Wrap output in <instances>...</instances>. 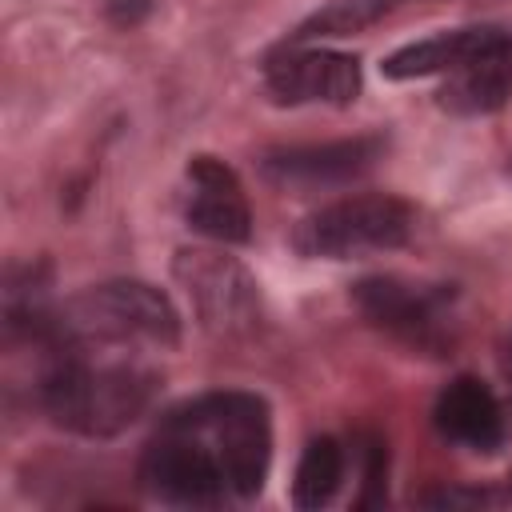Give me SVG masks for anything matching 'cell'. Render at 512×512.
Returning <instances> with one entry per match:
<instances>
[{"label":"cell","instance_id":"d6986e66","mask_svg":"<svg viewBox=\"0 0 512 512\" xmlns=\"http://www.w3.org/2000/svg\"><path fill=\"white\" fill-rule=\"evenodd\" d=\"M500 372H504L508 392H512V336H504V340H500Z\"/></svg>","mask_w":512,"mask_h":512},{"label":"cell","instance_id":"5b68a950","mask_svg":"<svg viewBox=\"0 0 512 512\" xmlns=\"http://www.w3.org/2000/svg\"><path fill=\"white\" fill-rule=\"evenodd\" d=\"M416 228V208L388 192H360L332 200L296 224V248L324 260H356L400 248Z\"/></svg>","mask_w":512,"mask_h":512},{"label":"cell","instance_id":"ac0fdd59","mask_svg":"<svg viewBox=\"0 0 512 512\" xmlns=\"http://www.w3.org/2000/svg\"><path fill=\"white\" fill-rule=\"evenodd\" d=\"M148 12H152V0H104V16L112 24H120V28L140 24Z\"/></svg>","mask_w":512,"mask_h":512},{"label":"cell","instance_id":"7a4b0ae2","mask_svg":"<svg viewBox=\"0 0 512 512\" xmlns=\"http://www.w3.org/2000/svg\"><path fill=\"white\" fill-rule=\"evenodd\" d=\"M60 332L76 344H148L176 348L180 344V312L176 304L148 280H104L76 292L60 316Z\"/></svg>","mask_w":512,"mask_h":512},{"label":"cell","instance_id":"277c9868","mask_svg":"<svg viewBox=\"0 0 512 512\" xmlns=\"http://www.w3.org/2000/svg\"><path fill=\"white\" fill-rule=\"evenodd\" d=\"M172 276L192 300L204 332L216 340H248L264 324V300L256 276L212 244H188L172 256Z\"/></svg>","mask_w":512,"mask_h":512},{"label":"cell","instance_id":"7c38bea8","mask_svg":"<svg viewBox=\"0 0 512 512\" xmlns=\"http://www.w3.org/2000/svg\"><path fill=\"white\" fill-rule=\"evenodd\" d=\"M436 428L464 448L492 452L504 440V408L484 380L456 376L436 400Z\"/></svg>","mask_w":512,"mask_h":512},{"label":"cell","instance_id":"9c48e42d","mask_svg":"<svg viewBox=\"0 0 512 512\" xmlns=\"http://www.w3.org/2000/svg\"><path fill=\"white\" fill-rule=\"evenodd\" d=\"M276 104H352L360 96V60L332 48H292L264 68Z\"/></svg>","mask_w":512,"mask_h":512},{"label":"cell","instance_id":"52a82bcc","mask_svg":"<svg viewBox=\"0 0 512 512\" xmlns=\"http://www.w3.org/2000/svg\"><path fill=\"white\" fill-rule=\"evenodd\" d=\"M140 484L164 500V504H188V508H204V504H220L228 492L224 468L212 456V448L176 424H160L156 440L144 448L140 456Z\"/></svg>","mask_w":512,"mask_h":512},{"label":"cell","instance_id":"ba28073f","mask_svg":"<svg viewBox=\"0 0 512 512\" xmlns=\"http://www.w3.org/2000/svg\"><path fill=\"white\" fill-rule=\"evenodd\" d=\"M384 148L388 140L376 132L324 140V144H284L260 156V172L280 188H336L364 176L384 156Z\"/></svg>","mask_w":512,"mask_h":512},{"label":"cell","instance_id":"5bb4252c","mask_svg":"<svg viewBox=\"0 0 512 512\" xmlns=\"http://www.w3.org/2000/svg\"><path fill=\"white\" fill-rule=\"evenodd\" d=\"M344 480V448L332 436H316L304 444L296 480H292V504L296 508H320L336 496Z\"/></svg>","mask_w":512,"mask_h":512},{"label":"cell","instance_id":"e0dca14e","mask_svg":"<svg viewBox=\"0 0 512 512\" xmlns=\"http://www.w3.org/2000/svg\"><path fill=\"white\" fill-rule=\"evenodd\" d=\"M420 504H428V508H484V504H496V496L488 488L456 484V488H428L420 496Z\"/></svg>","mask_w":512,"mask_h":512},{"label":"cell","instance_id":"2e32d148","mask_svg":"<svg viewBox=\"0 0 512 512\" xmlns=\"http://www.w3.org/2000/svg\"><path fill=\"white\" fill-rule=\"evenodd\" d=\"M356 456H360V500L356 504L376 508V504H384V492H388V448L380 436L364 432Z\"/></svg>","mask_w":512,"mask_h":512},{"label":"cell","instance_id":"8992f818","mask_svg":"<svg viewBox=\"0 0 512 512\" xmlns=\"http://www.w3.org/2000/svg\"><path fill=\"white\" fill-rule=\"evenodd\" d=\"M352 304L372 328L428 356H444L456 340L448 288L412 284L404 276H364L352 284Z\"/></svg>","mask_w":512,"mask_h":512},{"label":"cell","instance_id":"8fae6325","mask_svg":"<svg viewBox=\"0 0 512 512\" xmlns=\"http://www.w3.org/2000/svg\"><path fill=\"white\" fill-rule=\"evenodd\" d=\"M188 180H192V196L184 204L188 228H196L216 244H244L252 236V208L244 200L240 176L216 156H192Z\"/></svg>","mask_w":512,"mask_h":512},{"label":"cell","instance_id":"30bf717a","mask_svg":"<svg viewBox=\"0 0 512 512\" xmlns=\"http://www.w3.org/2000/svg\"><path fill=\"white\" fill-rule=\"evenodd\" d=\"M512 100V32L492 28L456 68L444 72L436 104L452 116H488Z\"/></svg>","mask_w":512,"mask_h":512},{"label":"cell","instance_id":"4fadbf2b","mask_svg":"<svg viewBox=\"0 0 512 512\" xmlns=\"http://www.w3.org/2000/svg\"><path fill=\"white\" fill-rule=\"evenodd\" d=\"M492 28H452V32H436V36H424L416 44H404L396 48L392 56H384L380 72L388 80H416V76H436V72H448L456 68Z\"/></svg>","mask_w":512,"mask_h":512},{"label":"cell","instance_id":"9a60e30c","mask_svg":"<svg viewBox=\"0 0 512 512\" xmlns=\"http://www.w3.org/2000/svg\"><path fill=\"white\" fill-rule=\"evenodd\" d=\"M408 0H328L320 12H312L300 28L296 40H320V36H352L368 24H376L380 16L396 12Z\"/></svg>","mask_w":512,"mask_h":512},{"label":"cell","instance_id":"ffe728a7","mask_svg":"<svg viewBox=\"0 0 512 512\" xmlns=\"http://www.w3.org/2000/svg\"><path fill=\"white\" fill-rule=\"evenodd\" d=\"M508 488H512V472H508Z\"/></svg>","mask_w":512,"mask_h":512},{"label":"cell","instance_id":"3957f363","mask_svg":"<svg viewBox=\"0 0 512 512\" xmlns=\"http://www.w3.org/2000/svg\"><path fill=\"white\" fill-rule=\"evenodd\" d=\"M168 424L196 432L224 468L228 492L256 496L272 464V420L256 392H208L168 412Z\"/></svg>","mask_w":512,"mask_h":512},{"label":"cell","instance_id":"6da1fadb","mask_svg":"<svg viewBox=\"0 0 512 512\" xmlns=\"http://www.w3.org/2000/svg\"><path fill=\"white\" fill-rule=\"evenodd\" d=\"M40 404L44 412L80 436H116L132 428L156 400L160 376L140 360H92L88 344L60 332L40 348Z\"/></svg>","mask_w":512,"mask_h":512}]
</instances>
